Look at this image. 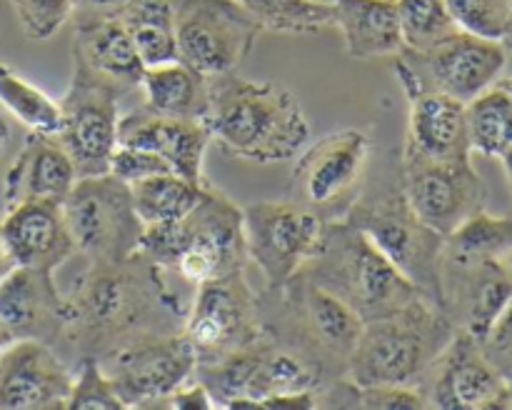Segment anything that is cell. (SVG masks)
Instances as JSON below:
<instances>
[{"label": "cell", "mask_w": 512, "mask_h": 410, "mask_svg": "<svg viewBox=\"0 0 512 410\" xmlns=\"http://www.w3.org/2000/svg\"><path fill=\"white\" fill-rule=\"evenodd\" d=\"M65 335L80 358L103 360L133 335L183 330L185 310L165 285L163 268L133 253L125 260H90L65 295Z\"/></svg>", "instance_id": "1"}, {"label": "cell", "mask_w": 512, "mask_h": 410, "mask_svg": "<svg viewBox=\"0 0 512 410\" xmlns=\"http://www.w3.org/2000/svg\"><path fill=\"white\" fill-rule=\"evenodd\" d=\"M203 125L225 155L270 165L293 160L310 138L303 105L280 83L223 73L210 78Z\"/></svg>", "instance_id": "2"}, {"label": "cell", "mask_w": 512, "mask_h": 410, "mask_svg": "<svg viewBox=\"0 0 512 410\" xmlns=\"http://www.w3.org/2000/svg\"><path fill=\"white\" fill-rule=\"evenodd\" d=\"M260 295L263 333L275 343L308 355L328 375L345 378L348 360L363 333V318L318 283L295 273L278 288L265 285Z\"/></svg>", "instance_id": "3"}, {"label": "cell", "mask_w": 512, "mask_h": 410, "mask_svg": "<svg viewBox=\"0 0 512 410\" xmlns=\"http://www.w3.org/2000/svg\"><path fill=\"white\" fill-rule=\"evenodd\" d=\"M138 253L200 285L248 265L243 208L213 185L185 218L145 225Z\"/></svg>", "instance_id": "4"}, {"label": "cell", "mask_w": 512, "mask_h": 410, "mask_svg": "<svg viewBox=\"0 0 512 410\" xmlns=\"http://www.w3.org/2000/svg\"><path fill=\"white\" fill-rule=\"evenodd\" d=\"M298 273L350 305L363 323L425 298L363 230L343 218L325 220L318 248Z\"/></svg>", "instance_id": "5"}, {"label": "cell", "mask_w": 512, "mask_h": 410, "mask_svg": "<svg viewBox=\"0 0 512 410\" xmlns=\"http://www.w3.org/2000/svg\"><path fill=\"white\" fill-rule=\"evenodd\" d=\"M455 333L448 315L428 298L365 320L345 378L358 385H418Z\"/></svg>", "instance_id": "6"}, {"label": "cell", "mask_w": 512, "mask_h": 410, "mask_svg": "<svg viewBox=\"0 0 512 410\" xmlns=\"http://www.w3.org/2000/svg\"><path fill=\"white\" fill-rule=\"evenodd\" d=\"M350 225L363 230L375 248L425 295L440 305V263L445 238L415 215L403 185L390 183L375 190H360L343 215Z\"/></svg>", "instance_id": "7"}, {"label": "cell", "mask_w": 512, "mask_h": 410, "mask_svg": "<svg viewBox=\"0 0 512 410\" xmlns=\"http://www.w3.org/2000/svg\"><path fill=\"white\" fill-rule=\"evenodd\" d=\"M508 53L510 48L503 40L455 30L428 50H400L395 75L403 85L405 98L435 90L460 103H470L503 75Z\"/></svg>", "instance_id": "8"}, {"label": "cell", "mask_w": 512, "mask_h": 410, "mask_svg": "<svg viewBox=\"0 0 512 410\" xmlns=\"http://www.w3.org/2000/svg\"><path fill=\"white\" fill-rule=\"evenodd\" d=\"M123 93H128L123 85L73 58V78L63 100H58L60 128L55 138L73 160L78 178L110 170V158L118 145Z\"/></svg>", "instance_id": "9"}, {"label": "cell", "mask_w": 512, "mask_h": 410, "mask_svg": "<svg viewBox=\"0 0 512 410\" xmlns=\"http://www.w3.org/2000/svg\"><path fill=\"white\" fill-rule=\"evenodd\" d=\"M373 140L365 130L345 128L328 133L298 153L288 180V198L318 213L323 220H338L348 213L363 190Z\"/></svg>", "instance_id": "10"}, {"label": "cell", "mask_w": 512, "mask_h": 410, "mask_svg": "<svg viewBox=\"0 0 512 410\" xmlns=\"http://www.w3.org/2000/svg\"><path fill=\"white\" fill-rule=\"evenodd\" d=\"M63 213L75 248L88 260H125L138 253L145 223L135 210L130 185L113 173L75 180Z\"/></svg>", "instance_id": "11"}, {"label": "cell", "mask_w": 512, "mask_h": 410, "mask_svg": "<svg viewBox=\"0 0 512 410\" xmlns=\"http://www.w3.org/2000/svg\"><path fill=\"white\" fill-rule=\"evenodd\" d=\"M263 28L238 0H175L178 60L198 73H235Z\"/></svg>", "instance_id": "12"}, {"label": "cell", "mask_w": 512, "mask_h": 410, "mask_svg": "<svg viewBox=\"0 0 512 410\" xmlns=\"http://www.w3.org/2000/svg\"><path fill=\"white\" fill-rule=\"evenodd\" d=\"M125 408H150L195 378L198 355L183 330L133 335L100 360Z\"/></svg>", "instance_id": "13"}, {"label": "cell", "mask_w": 512, "mask_h": 410, "mask_svg": "<svg viewBox=\"0 0 512 410\" xmlns=\"http://www.w3.org/2000/svg\"><path fill=\"white\" fill-rule=\"evenodd\" d=\"M183 335L200 363H213L263 335L260 295L250 288L245 270L198 285L193 308L185 313Z\"/></svg>", "instance_id": "14"}, {"label": "cell", "mask_w": 512, "mask_h": 410, "mask_svg": "<svg viewBox=\"0 0 512 410\" xmlns=\"http://www.w3.org/2000/svg\"><path fill=\"white\" fill-rule=\"evenodd\" d=\"M248 260L268 288L288 283L318 248L325 220L295 200H258L243 208Z\"/></svg>", "instance_id": "15"}, {"label": "cell", "mask_w": 512, "mask_h": 410, "mask_svg": "<svg viewBox=\"0 0 512 410\" xmlns=\"http://www.w3.org/2000/svg\"><path fill=\"white\" fill-rule=\"evenodd\" d=\"M400 165V185L410 208L443 238L485 210L488 185L473 168V158L438 160L403 150Z\"/></svg>", "instance_id": "16"}, {"label": "cell", "mask_w": 512, "mask_h": 410, "mask_svg": "<svg viewBox=\"0 0 512 410\" xmlns=\"http://www.w3.org/2000/svg\"><path fill=\"white\" fill-rule=\"evenodd\" d=\"M415 388L428 408L443 410H510L512 385L490 363L483 345L465 333H455L448 348L435 358Z\"/></svg>", "instance_id": "17"}, {"label": "cell", "mask_w": 512, "mask_h": 410, "mask_svg": "<svg viewBox=\"0 0 512 410\" xmlns=\"http://www.w3.org/2000/svg\"><path fill=\"white\" fill-rule=\"evenodd\" d=\"M512 300V278L503 260H458L443 253L440 310L458 333L480 343Z\"/></svg>", "instance_id": "18"}, {"label": "cell", "mask_w": 512, "mask_h": 410, "mask_svg": "<svg viewBox=\"0 0 512 410\" xmlns=\"http://www.w3.org/2000/svg\"><path fill=\"white\" fill-rule=\"evenodd\" d=\"M73 373L40 340H13L0 350V410H65Z\"/></svg>", "instance_id": "19"}, {"label": "cell", "mask_w": 512, "mask_h": 410, "mask_svg": "<svg viewBox=\"0 0 512 410\" xmlns=\"http://www.w3.org/2000/svg\"><path fill=\"white\" fill-rule=\"evenodd\" d=\"M65 295H60L53 273L15 265L0 278V325L13 340L58 343L65 335Z\"/></svg>", "instance_id": "20"}, {"label": "cell", "mask_w": 512, "mask_h": 410, "mask_svg": "<svg viewBox=\"0 0 512 410\" xmlns=\"http://www.w3.org/2000/svg\"><path fill=\"white\" fill-rule=\"evenodd\" d=\"M0 233L10 258L20 268L55 273L65 260L78 253L63 203L53 200H23L5 208Z\"/></svg>", "instance_id": "21"}, {"label": "cell", "mask_w": 512, "mask_h": 410, "mask_svg": "<svg viewBox=\"0 0 512 410\" xmlns=\"http://www.w3.org/2000/svg\"><path fill=\"white\" fill-rule=\"evenodd\" d=\"M118 145L153 150L178 175L193 183H205L203 160L210 145V133L203 120L170 118L138 108L120 118Z\"/></svg>", "instance_id": "22"}, {"label": "cell", "mask_w": 512, "mask_h": 410, "mask_svg": "<svg viewBox=\"0 0 512 410\" xmlns=\"http://www.w3.org/2000/svg\"><path fill=\"white\" fill-rule=\"evenodd\" d=\"M78 180L70 155L55 135L28 133L23 148L10 163L3 183L5 208L23 200L63 203Z\"/></svg>", "instance_id": "23"}, {"label": "cell", "mask_w": 512, "mask_h": 410, "mask_svg": "<svg viewBox=\"0 0 512 410\" xmlns=\"http://www.w3.org/2000/svg\"><path fill=\"white\" fill-rule=\"evenodd\" d=\"M408 103V133L403 150L438 160L473 158L465 103L435 90L408 95Z\"/></svg>", "instance_id": "24"}, {"label": "cell", "mask_w": 512, "mask_h": 410, "mask_svg": "<svg viewBox=\"0 0 512 410\" xmlns=\"http://www.w3.org/2000/svg\"><path fill=\"white\" fill-rule=\"evenodd\" d=\"M73 58L93 68L95 73L115 80L125 90L138 88L145 73L133 35L118 15L75 23Z\"/></svg>", "instance_id": "25"}, {"label": "cell", "mask_w": 512, "mask_h": 410, "mask_svg": "<svg viewBox=\"0 0 512 410\" xmlns=\"http://www.w3.org/2000/svg\"><path fill=\"white\" fill-rule=\"evenodd\" d=\"M333 25L343 35L345 53L355 60L398 55L403 50L398 0H335Z\"/></svg>", "instance_id": "26"}, {"label": "cell", "mask_w": 512, "mask_h": 410, "mask_svg": "<svg viewBox=\"0 0 512 410\" xmlns=\"http://www.w3.org/2000/svg\"><path fill=\"white\" fill-rule=\"evenodd\" d=\"M138 88L143 90V108L158 115L203 120L208 110L210 78L180 60L145 68Z\"/></svg>", "instance_id": "27"}, {"label": "cell", "mask_w": 512, "mask_h": 410, "mask_svg": "<svg viewBox=\"0 0 512 410\" xmlns=\"http://www.w3.org/2000/svg\"><path fill=\"white\" fill-rule=\"evenodd\" d=\"M465 120L473 153L503 158L512 148V75L465 103Z\"/></svg>", "instance_id": "28"}, {"label": "cell", "mask_w": 512, "mask_h": 410, "mask_svg": "<svg viewBox=\"0 0 512 410\" xmlns=\"http://www.w3.org/2000/svg\"><path fill=\"white\" fill-rule=\"evenodd\" d=\"M118 18L128 25L145 68L178 60L175 0H128Z\"/></svg>", "instance_id": "29"}, {"label": "cell", "mask_w": 512, "mask_h": 410, "mask_svg": "<svg viewBox=\"0 0 512 410\" xmlns=\"http://www.w3.org/2000/svg\"><path fill=\"white\" fill-rule=\"evenodd\" d=\"M208 183H193L178 173H160L130 185L135 210L145 225L180 220L200 203Z\"/></svg>", "instance_id": "30"}, {"label": "cell", "mask_w": 512, "mask_h": 410, "mask_svg": "<svg viewBox=\"0 0 512 410\" xmlns=\"http://www.w3.org/2000/svg\"><path fill=\"white\" fill-rule=\"evenodd\" d=\"M510 250L512 215L498 218L480 210L445 238L443 253L458 260H503Z\"/></svg>", "instance_id": "31"}, {"label": "cell", "mask_w": 512, "mask_h": 410, "mask_svg": "<svg viewBox=\"0 0 512 410\" xmlns=\"http://www.w3.org/2000/svg\"><path fill=\"white\" fill-rule=\"evenodd\" d=\"M0 105L30 133L55 135L60 128V103L0 63Z\"/></svg>", "instance_id": "32"}, {"label": "cell", "mask_w": 512, "mask_h": 410, "mask_svg": "<svg viewBox=\"0 0 512 410\" xmlns=\"http://www.w3.org/2000/svg\"><path fill=\"white\" fill-rule=\"evenodd\" d=\"M263 30L310 35L333 25V5L313 0H238Z\"/></svg>", "instance_id": "33"}, {"label": "cell", "mask_w": 512, "mask_h": 410, "mask_svg": "<svg viewBox=\"0 0 512 410\" xmlns=\"http://www.w3.org/2000/svg\"><path fill=\"white\" fill-rule=\"evenodd\" d=\"M398 23L403 50H428L460 30L445 0H398Z\"/></svg>", "instance_id": "34"}, {"label": "cell", "mask_w": 512, "mask_h": 410, "mask_svg": "<svg viewBox=\"0 0 512 410\" xmlns=\"http://www.w3.org/2000/svg\"><path fill=\"white\" fill-rule=\"evenodd\" d=\"M123 400H120L118 390H115L113 380L105 373L100 360L95 358H80L78 370L73 375V385H70L68 408L65 410H123Z\"/></svg>", "instance_id": "35"}, {"label": "cell", "mask_w": 512, "mask_h": 410, "mask_svg": "<svg viewBox=\"0 0 512 410\" xmlns=\"http://www.w3.org/2000/svg\"><path fill=\"white\" fill-rule=\"evenodd\" d=\"M460 30L490 40H505L512 20V0H445Z\"/></svg>", "instance_id": "36"}, {"label": "cell", "mask_w": 512, "mask_h": 410, "mask_svg": "<svg viewBox=\"0 0 512 410\" xmlns=\"http://www.w3.org/2000/svg\"><path fill=\"white\" fill-rule=\"evenodd\" d=\"M30 40H48L73 18L75 0H10Z\"/></svg>", "instance_id": "37"}, {"label": "cell", "mask_w": 512, "mask_h": 410, "mask_svg": "<svg viewBox=\"0 0 512 410\" xmlns=\"http://www.w3.org/2000/svg\"><path fill=\"white\" fill-rule=\"evenodd\" d=\"M108 173H113L123 183L133 185L138 180L153 178L160 173H175V170L153 150L135 148V145H115Z\"/></svg>", "instance_id": "38"}, {"label": "cell", "mask_w": 512, "mask_h": 410, "mask_svg": "<svg viewBox=\"0 0 512 410\" xmlns=\"http://www.w3.org/2000/svg\"><path fill=\"white\" fill-rule=\"evenodd\" d=\"M483 345V353L488 355L490 363L505 375V380L512 385V300L508 308L503 310V315L498 318V323L493 325V330L488 333V338L480 340Z\"/></svg>", "instance_id": "39"}, {"label": "cell", "mask_w": 512, "mask_h": 410, "mask_svg": "<svg viewBox=\"0 0 512 410\" xmlns=\"http://www.w3.org/2000/svg\"><path fill=\"white\" fill-rule=\"evenodd\" d=\"M150 408H175V410H210L215 408L213 398H210L208 390L203 388V383L198 380H188L185 385L175 388L173 393H168L165 398L155 400Z\"/></svg>", "instance_id": "40"}, {"label": "cell", "mask_w": 512, "mask_h": 410, "mask_svg": "<svg viewBox=\"0 0 512 410\" xmlns=\"http://www.w3.org/2000/svg\"><path fill=\"white\" fill-rule=\"evenodd\" d=\"M318 390H300V393H273L255 400L250 410H313L318 408Z\"/></svg>", "instance_id": "41"}, {"label": "cell", "mask_w": 512, "mask_h": 410, "mask_svg": "<svg viewBox=\"0 0 512 410\" xmlns=\"http://www.w3.org/2000/svg\"><path fill=\"white\" fill-rule=\"evenodd\" d=\"M128 0H75L73 23H88V20L110 18L125 8Z\"/></svg>", "instance_id": "42"}, {"label": "cell", "mask_w": 512, "mask_h": 410, "mask_svg": "<svg viewBox=\"0 0 512 410\" xmlns=\"http://www.w3.org/2000/svg\"><path fill=\"white\" fill-rule=\"evenodd\" d=\"M13 268H15V263H13V258H10L8 248H5L3 233H0V278H3V275H8Z\"/></svg>", "instance_id": "43"}, {"label": "cell", "mask_w": 512, "mask_h": 410, "mask_svg": "<svg viewBox=\"0 0 512 410\" xmlns=\"http://www.w3.org/2000/svg\"><path fill=\"white\" fill-rule=\"evenodd\" d=\"M8 140H10V128H8V123H5V120L0 118V155H3V150H5V145H8Z\"/></svg>", "instance_id": "44"}, {"label": "cell", "mask_w": 512, "mask_h": 410, "mask_svg": "<svg viewBox=\"0 0 512 410\" xmlns=\"http://www.w3.org/2000/svg\"><path fill=\"white\" fill-rule=\"evenodd\" d=\"M503 165H505V173H508V180H510V185H512V148L508 150V153L503 155Z\"/></svg>", "instance_id": "45"}, {"label": "cell", "mask_w": 512, "mask_h": 410, "mask_svg": "<svg viewBox=\"0 0 512 410\" xmlns=\"http://www.w3.org/2000/svg\"><path fill=\"white\" fill-rule=\"evenodd\" d=\"M8 343H13V338H10L8 330H5L3 325H0V350H3Z\"/></svg>", "instance_id": "46"}, {"label": "cell", "mask_w": 512, "mask_h": 410, "mask_svg": "<svg viewBox=\"0 0 512 410\" xmlns=\"http://www.w3.org/2000/svg\"><path fill=\"white\" fill-rule=\"evenodd\" d=\"M503 263H505V268H508V273H510V278H512V250H510L508 255H505Z\"/></svg>", "instance_id": "47"}, {"label": "cell", "mask_w": 512, "mask_h": 410, "mask_svg": "<svg viewBox=\"0 0 512 410\" xmlns=\"http://www.w3.org/2000/svg\"><path fill=\"white\" fill-rule=\"evenodd\" d=\"M505 45H508V48L512 50V20H510V30H508V35H505V40H503Z\"/></svg>", "instance_id": "48"}, {"label": "cell", "mask_w": 512, "mask_h": 410, "mask_svg": "<svg viewBox=\"0 0 512 410\" xmlns=\"http://www.w3.org/2000/svg\"><path fill=\"white\" fill-rule=\"evenodd\" d=\"M313 3H323V5H333L335 0H313Z\"/></svg>", "instance_id": "49"}]
</instances>
